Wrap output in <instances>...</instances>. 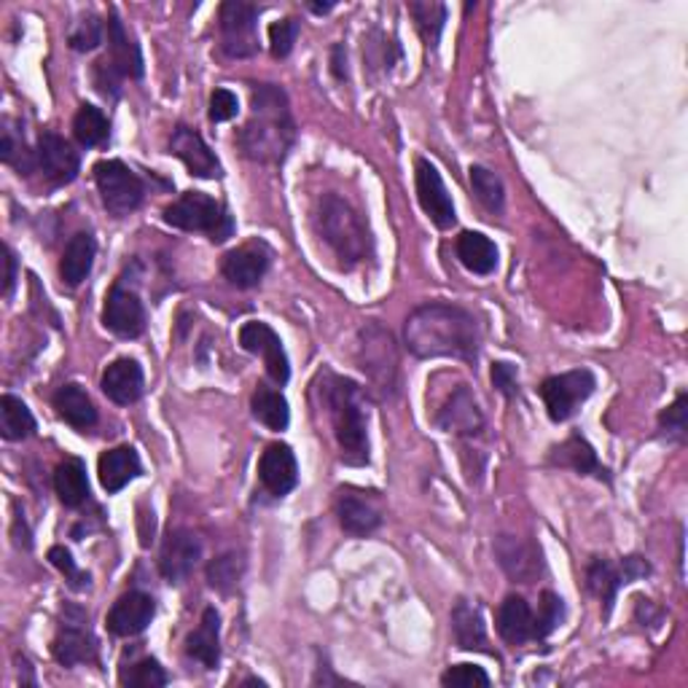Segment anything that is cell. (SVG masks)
<instances>
[{
    "label": "cell",
    "instance_id": "48",
    "mask_svg": "<svg viewBox=\"0 0 688 688\" xmlns=\"http://www.w3.org/2000/svg\"><path fill=\"white\" fill-rule=\"evenodd\" d=\"M237 110L240 103L234 92L215 89L213 95H210V121H229L237 116Z\"/></svg>",
    "mask_w": 688,
    "mask_h": 688
},
{
    "label": "cell",
    "instance_id": "46",
    "mask_svg": "<svg viewBox=\"0 0 688 688\" xmlns=\"http://www.w3.org/2000/svg\"><path fill=\"white\" fill-rule=\"evenodd\" d=\"M442 684L446 688H487L493 680L481 667L476 665H455L442 675Z\"/></svg>",
    "mask_w": 688,
    "mask_h": 688
},
{
    "label": "cell",
    "instance_id": "41",
    "mask_svg": "<svg viewBox=\"0 0 688 688\" xmlns=\"http://www.w3.org/2000/svg\"><path fill=\"white\" fill-rule=\"evenodd\" d=\"M119 680H121V686H129V688H159V686H167V680L170 678H167V673L157 659L146 656V659L135 661L129 669H121Z\"/></svg>",
    "mask_w": 688,
    "mask_h": 688
},
{
    "label": "cell",
    "instance_id": "28",
    "mask_svg": "<svg viewBox=\"0 0 688 688\" xmlns=\"http://www.w3.org/2000/svg\"><path fill=\"white\" fill-rule=\"evenodd\" d=\"M108 60L114 62L116 71L121 73L124 78H142V57H140V49L135 46L133 35L127 33L124 22L119 20L116 11L108 14Z\"/></svg>",
    "mask_w": 688,
    "mask_h": 688
},
{
    "label": "cell",
    "instance_id": "4",
    "mask_svg": "<svg viewBox=\"0 0 688 688\" xmlns=\"http://www.w3.org/2000/svg\"><path fill=\"white\" fill-rule=\"evenodd\" d=\"M315 229L326 245L337 253L345 269L363 264L371 256V234L350 202L339 194H324L315 208Z\"/></svg>",
    "mask_w": 688,
    "mask_h": 688
},
{
    "label": "cell",
    "instance_id": "44",
    "mask_svg": "<svg viewBox=\"0 0 688 688\" xmlns=\"http://www.w3.org/2000/svg\"><path fill=\"white\" fill-rule=\"evenodd\" d=\"M565 618V605L562 600L557 597L554 592H543L541 594V607H538L536 616V637H547L562 624Z\"/></svg>",
    "mask_w": 688,
    "mask_h": 688
},
{
    "label": "cell",
    "instance_id": "24",
    "mask_svg": "<svg viewBox=\"0 0 688 688\" xmlns=\"http://www.w3.org/2000/svg\"><path fill=\"white\" fill-rule=\"evenodd\" d=\"M495 624H498V635L504 637V643L514 648L525 646L527 641L536 637V616H532L527 600L519 597V594H508L500 603Z\"/></svg>",
    "mask_w": 688,
    "mask_h": 688
},
{
    "label": "cell",
    "instance_id": "23",
    "mask_svg": "<svg viewBox=\"0 0 688 688\" xmlns=\"http://www.w3.org/2000/svg\"><path fill=\"white\" fill-rule=\"evenodd\" d=\"M100 388L114 404L119 406L135 404V401H140L142 388H146L142 366L135 361V358H116L114 363L105 366Z\"/></svg>",
    "mask_w": 688,
    "mask_h": 688
},
{
    "label": "cell",
    "instance_id": "10",
    "mask_svg": "<svg viewBox=\"0 0 688 688\" xmlns=\"http://www.w3.org/2000/svg\"><path fill=\"white\" fill-rule=\"evenodd\" d=\"M52 654L62 667L92 665V661H97L95 632H92L89 616H86L82 607H67L65 611L57 637L52 643Z\"/></svg>",
    "mask_w": 688,
    "mask_h": 688
},
{
    "label": "cell",
    "instance_id": "3",
    "mask_svg": "<svg viewBox=\"0 0 688 688\" xmlns=\"http://www.w3.org/2000/svg\"><path fill=\"white\" fill-rule=\"evenodd\" d=\"M313 395L324 406L334 438L339 446V461L347 466L369 463V431H366V393L347 377L324 371L315 380Z\"/></svg>",
    "mask_w": 688,
    "mask_h": 688
},
{
    "label": "cell",
    "instance_id": "7",
    "mask_svg": "<svg viewBox=\"0 0 688 688\" xmlns=\"http://www.w3.org/2000/svg\"><path fill=\"white\" fill-rule=\"evenodd\" d=\"M95 181L100 200L114 215H129L142 204L146 186L119 159H103L95 165Z\"/></svg>",
    "mask_w": 688,
    "mask_h": 688
},
{
    "label": "cell",
    "instance_id": "51",
    "mask_svg": "<svg viewBox=\"0 0 688 688\" xmlns=\"http://www.w3.org/2000/svg\"><path fill=\"white\" fill-rule=\"evenodd\" d=\"M3 264H6V277H3V296H9L14 290L17 283V258L11 253L9 245H3Z\"/></svg>",
    "mask_w": 688,
    "mask_h": 688
},
{
    "label": "cell",
    "instance_id": "43",
    "mask_svg": "<svg viewBox=\"0 0 688 688\" xmlns=\"http://www.w3.org/2000/svg\"><path fill=\"white\" fill-rule=\"evenodd\" d=\"M299 30L301 24L288 17V20L275 22L269 28V49H272V57L275 60H285L290 52H294L296 39H299Z\"/></svg>",
    "mask_w": 688,
    "mask_h": 688
},
{
    "label": "cell",
    "instance_id": "15",
    "mask_svg": "<svg viewBox=\"0 0 688 688\" xmlns=\"http://www.w3.org/2000/svg\"><path fill=\"white\" fill-rule=\"evenodd\" d=\"M202 557V541L191 530H172L165 538L162 554H159V573L167 584H183L194 573Z\"/></svg>",
    "mask_w": 688,
    "mask_h": 688
},
{
    "label": "cell",
    "instance_id": "19",
    "mask_svg": "<svg viewBox=\"0 0 688 688\" xmlns=\"http://www.w3.org/2000/svg\"><path fill=\"white\" fill-rule=\"evenodd\" d=\"M170 154H176L178 159L186 165V170L191 176L204 178V181H213V178H221V162L213 151H210L208 142L202 140L200 133L189 127H176L172 129L170 138Z\"/></svg>",
    "mask_w": 688,
    "mask_h": 688
},
{
    "label": "cell",
    "instance_id": "26",
    "mask_svg": "<svg viewBox=\"0 0 688 688\" xmlns=\"http://www.w3.org/2000/svg\"><path fill=\"white\" fill-rule=\"evenodd\" d=\"M186 656L200 661L204 669H215L221 661V613L213 605L204 607L200 627L186 641Z\"/></svg>",
    "mask_w": 688,
    "mask_h": 688
},
{
    "label": "cell",
    "instance_id": "35",
    "mask_svg": "<svg viewBox=\"0 0 688 688\" xmlns=\"http://www.w3.org/2000/svg\"><path fill=\"white\" fill-rule=\"evenodd\" d=\"M35 431V417L30 412L28 404L17 395L6 393L0 399V436L6 442H22V438L33 436Z\"/></svg>",
    "mask_w": 688,
    "mask_h": 688
},
{
    "label": "cell",
    "instance_id": "9",
    "mask_svg": "<svg viewBox=\"0 0 688 688\" xmlns=\"http://www.w3.org/2000/svg\"><path fill=\"white\" fill-rule=\"evenodd\" d=\"M262 9L243 0H226L221 6V49L234 60L253 57L258 52L256 20Z\"/></svg>",
    "mask_w": 688,
    "mask_h": 688
},
{
    "label": "cell",
    "instance_id": "8",
    "mask_svg": "<svg viewBox=\"0 0 688 688\" xmlns=\"http://www.w3.org/2000/svg\"><path fill=\"white\" fill-rule=\"evenodd\" d=\"M594 388H597V380H594V374L589 369H573L565 371V374L543 380L541 399L547 404L549 417L554 423H568L589 395L594 393Z\"/></svg>",
    "mask_w": 688,
    "mask_h": 688
},
{
    "label": "cell",
    "instance_id": "20",
    "mask_svg": "<svg viewBox=\"0 0 688 688\" xmlns=\"http://www.w3.org/2000/svg\"><path fill=\"white\" fill-rule=\"evenodd\" d=\"M154 613H157V603H154L151 594L127 592L110 607L105 624L116 637H135L148 629V624L154 622Z\"/></svg>",
    "mask_w": 688,
    "mask_h": 688
},
{
    "label": "cell",
    "instance_id": "49",
    "mask_svg": "<svg viewBox=\"0 0 688 688\" xmlns=\"http://www.w3.org/2000/svg\"><path fill=\"white\" fill-rule=\"evenodd\" d=\"M121 78L124 76H121L119 71H116L114 62H110L108 57L100 60L95 65V84H97V89H100L105 97H119Z\"/></svg>",
    "mask_w": 688,
    "mask_h": 688
},
{
    "label": "cell",
    "instance_id": "53",
    "mask_svg": "<svg viewBox=\"0 0 688 688\" xmlns=\"http://www.w3.org/2000/svg\"><path fill=\"white\" fill-rule=\"evenodd\" d=\"M307 6L315 11V14H326V11L334 9V3H324V6H320V3H307Z\"/></svg>",
    "mask_w": 688,
    "mask_h": 688
},
{
    "label": "cell",
    "instance_id": "11",
    "mask_svg": "<svg viewBox=\"0 0 688 688\" xmlns=\"http://www.w3.org/2000/svg\"><path fill=\"white\" fill-rule=\"evenodd\" d=\"M646 575H650V565L643 557H624L618 565H613L605 557H594L586 568V589L594 597L603 600L607 616L618 589L632 584L635 579H646Z\"/></svg>",
    "mask_w": 688,
    "mask_h": 688
},
{
    "label": "cell",
    "instance_id": "52",
    "mask_svg": "<svg viewBox=\"0 0 688 688\" xmlns=\"http://www.w3.org/2000/svg\"><path fill=\"white\" fill-rule=\"evenodd\" d=\"M331 71H334V76L339 78V82H345V78H347V54H345L342 46H334Z\"/></svg>",
    "mask_w": 688,
    "mask_h": 688
},
{
    "label": "cell",
    "instance_id": "12",
    "mask_svg": "<svg viewBox=\"0 0 688 688\" xmlns=\"http://www.w3.org/2000/svg\"><path fill=\"white\" fill-rule=\"evenodd\" d=\"M240 345H243V350L253 352V356L264 358L266 374H269V380L277 388H283L290 380V363L281 337L262 320H251V324L240 328Z\"/></svg>",
    "mask_w": 688,
    "mask_h": 688
},
{
    "label": "cell",
    "instance_id": "21",
    "mask_svg": "<svg viewBox=\"0 0 688 688\" xmlns=\"http://www.w3.org/2000/svg\"><path fill=\"white\" fill-rule=\"evenodd\" d=\"M272 253L264 243H247L223 256L221 272L234 288H256L269 269Z\"/></svg>",
    "mask_w": 688,
    "mask_h": 688
},
{
    "label": "cell",
    "instance_id": "33",
    "mask_svg": "<svg viewBox=\"0 0 688 688\" xmlns=\"http://www.w3.org/2000/svg\"><path fill=\"white\" fill-rule=\"evenodd\" d=\"M455 253L461 258V264L468 272H474V275L487 277L498 269V245L481 232H463L457 237Z\"/></svg>",
    "mask_w": 688,
    "mask_h": 688
},
{
    "label": "cell",
    "instance_id": "16",
    "mask_svg": "<svg viewBox=\"0 0 688 688\" xmlns=\"http://www.w3.org/2000/svg\"><path fill=\"white\" fill-rule=\"evenodd\" d=\"M35 165L41 167V172L49 178V183L65 186L76 181L82 159H78L76 148L62 138V135L43 133L39 138V151H35Z\"/></svg>",
    "mask_w": 688,
    "mask_h": 688
},
{
    "label": "cell",
    "instance_id": "40",
    "mask_svg": "<svg viewBox=\"0 0 688 688\" xmlns=\"http://www.w3.org/2000/svg\"><path fill=\"white\" fill-rule=\"evenodd\" d=\"M409 14L417 22L420 35L431 49H436L442 30L446 22V6L444 3H409Z\"/></svg>",
    "mask_w": 688,
    "mask_h": 688
},
{
    "label": "cell",
    "instance_id": "25",
    "mask_svg": "<svg viewBox=\"0 0 688 688\" xmlns=\"http://www.w3.org/2000/svg\"><path fill=\"white\" fill-rule=\"evenodd\" d=\"M97 474H100V485L108 495L121 493L124 487L142 474L140 457L133 446H114V449L103 452L100 463H97Z\"/></svg>",
    "mask_w": 688,
    "mask_h": 688
},
{
    "label": "cell",
    "instance_id": "30",
    "mask_svg": "<svg viewBox=\"0 0 688 688\" xmlns=\"http://www.w3.org/2000/svg\"><path fill=\"white\" fill-rule=\"evenodd\" d=\"M452 635H455L457 648L485 650V654H489L485 618H481L479 607L470 605L468 600H457L455 607H452Z\"/></svg>",
    "mask_w": 688,
    "mask_h": 688
},
{
    "label": "cell",
    "instance_id": "1",
    "mask_svg": "<svg viewBox=\"0 0 688 688\" xmlns=\"http://www.w3.org/2000/svg\"><path fill=\"white\" fill-rule=\"evenodd\" d=\"M404 339L412 356L455 358L463 363L479 361L481 334L468 309L446 301H427L406 318Z\"/></svg>",
    "mask_w": 688,
    "mask_h": 688
},
{
    "label": "cell",
    "instance_id": "27",
    "mask_svg": "<svg viewBox=\"0 0 688 688\" xmlns=\"http://www.w3.org/2000/svg\"><path fill=\"white\" fill-rule=\"evenodd\" d=\"M95 256H97L95 237L86 232L73 234L71 243L65 245V253H62L60 262L62 283L71 285V288H78V285L89 277L92 266H95Z\"/></svg>",
    "mask_w": 688,
    "mask_h": 688
},
{
    "label": "cell",
    "instance_id": "34",
    "mask_svg": "<svg viewBox=\"0 0 688 688\" xmlns=\"http://www.w3.org/2000/svg\"><path fill=\"white\" fill-rule=\"evenodd\" d=\"M54 489H57L60 500L67 508H78L89 500V479H86V466L78 457L60 463L54 470Z\"/></svg>",
    "mask_w": 688,
    "mask_h": 688
},
{
    "label": "cell",
    "instance_id": "32",
    "mask_svg": "<svg viewBox=\"0 0 688 688\" xmlns=\"http://www.w3.org/2000/svg\"><path fill=\"white\" fill-rule=\"evenodd\" d=\"M551 463L562 468H573L579 476H597V479L611 481L607 468L600 466L597 452H594L592 444L581 436H570L568 442L554 446V452H551Z\"/></svg>",
    "mask_w": 688,
    "mask_h": 688
},
{
    "label": "cell",
    "instance_id": "45",
    "mask_svg": "<svg viewBox=\"0 0 688 688\" xmlns=\"http://www.w3.org/2000/svg\"><path fill=\"white\" fill-rule=\"evenodd\" d=\"M688 395L680 393L678 399H675L673 406H667L665 412H661L659 417V427L667 433V438H673V442H686V427H688Z\"/></svg>",
    "mask_w": 688,
    "mask_h": 688
},
{
    "label": "cell",
    "instance_id": "36",
    "mask_svg": "<svg viewBox=\"0 0 688 688\" xmlns=\"http://www.w3.org/2000/svg\"><path fill=\"white\" fill-rule=\"evenodd\" d=\"M251 409H253V417H256L262 425L269 427V431H285L290 423L288 401H285V395L281 393V390L258 385L251 399Z\"/></svg>",
    "mask_w": 688,
    "mask_h": 688
},
{
    "label": "cell",
    "instance_id": "38",
    "mask_svg": "<svg viewBox=\"0 0 688 688\" xmlns=\"http://www.w3.org/2000/svg\"><path fill=\"white\" fill-rule=\"evenodd\" d=\"M468 181H470V189H474L476 200L485 204L489 213H500V210H504L506 189H504V181H500L493 170H487V167H481V165H474L468 170Z\"/></svg>",
    "mask_w": 688,
    "mask_h": 688
},
{
    "label": "cell",
    "instance_id": "2",
    "mask_svg": "<svg viewBox=\"0 0 688 688\" xmlns=\"http://www.w3.org/2000/svg\"><path fill=\"white\" fill-rule=\"evenodd\" d=\"M253 116L237 133V146L251 162L281 165L296 142V124L288 108V95L275 84L253 89Z\"/></svg>",
    "mask_w": 688,
    "mask_h": 688
},
{
    "label": "cell",
    "instance_id": "14",
    "mask_svg": "<svg viewBox=\"0 0 688 688\" xmlns=\"http://www.w3.org/2000/svg\"><path fill=\"white\" fill-rule=\"evenodd\" d=\"M414 183H417V200L423 204L425 215L436 223L438 229H452L457 223L455 202L438 176V170L427 159L414 162Z\"/></svg>",
    "mask_w": 688,
    "mask_h": 688
},
{
    "label": "cell",
    "instance_id": "31",
    "mask_svg": "<svg viewBox=\"0 0 688 688\" xmlns=\"http://www.w3.org/2000/svg\"><path fill=\"white\" fill-rule=\"evenodd\" d=\"M54 409L76 431H89V427L97 425V409L92 404L89 393L76 382H67L54 393Z\"/></svg>",
    "mask_w": 688,
    "mask_h": 688
},
{
    "label": "cell",
    "instance_id": "13",
    "mask_svg": "<svg viewBox=\"0 0 688 688\" xmlns=\"http://www.w3.org/2000/svg\"><path fill=\"white\" fill-rule=\"evenodd\" d=\"M103 326L119 339H138L146 331V307L135 290L114 285L110 294L105 296L103 307Z\"/></svg>",
    "mask_w": 688,
    "mask_h": 688
},
{
    "label": "cell",
    "instance_id": "22",
    "mask_svg": "<svg viewBox=\"0 0 688 688\" xmlns=\"http://www.w3.org/2000/svg\"><path fill=\"white\" fill-rule=\"evenodd\" d=\"M436 425L446 433H457V436H476L485 427V414L476 404L474 393L466 385H461L438 409Z\"/></svg>",
    "mask_w": 688,
    "mask_h": 688
},
{
    "label": "cell",
    "instance_id": "47",
    "mask_svg": "<svg viewBox=\"0 0 688 688\" xmlns=\"http://www.w3.org/2000/svg\"><path fill=\"white\" fill-rule=\"evenodd\" d=\"M49 560H52V565L57 568L62 575H65L67 584H71L73 589H86V586H89V573H82V570H78L76 560H73V554L65 547H52V549H49Z\"/></svg>",
    "mask_w": 688,
    "mask_h": 688
},
{
    "label": "cell",
    "instance_id": "29",
    "mask_svg": "<svg viewBox=\"0 0 688 688\" xmlns=\"http://www.w3.org/2000/svg\"><path fill=\"white\" fill-rule=\"evenodd\" d=\"M337 517H339V525H342V530L358 538L371 536V532L382 525L380 508H374L369 500L356 493H339Z\"/></svg>",
    "mask_w": 688,
    "mask_h": 688
},
{
    "label": "cell",
    "instance_id": "37",
    "mask_svg": "<svg viewBox=\"0 0 688 688\" xmlns=\"http://www.w3.org/2000/svg\"><path fill=\"white\" fill-rule=\"evenodd\" d=\"M73 135H76V140L82 142L84 148L103 146V142H108L110 138L108 119H105V114L97 105L84 103L82 108H78L76 119H73Z\"/></svg>",
    "mask_w": 688,
    "mask_h": 688
},
{
    "label": "cell",
    "instance_id": "6",
    "mask_svg": "<svg viewBox=\"0 0 688 688\" xmlns=\"http://www.w3.org/2000/svg\"><path fill=\"white\" fill-rule=\"evenodd\" d=\"M165 223L181 229V232H202L213 243H226L234 234V219L221 202L202 191H186L165 210Z\"/></svg>",
    "mask_w": 688,
    "mask_h": 688
},
{
    "label": "cell",
    "instance_id": "18",
    "mask_svg": "<svg viewBox=\"0 0 688 688\" xmlns=\"http://www.w3.org/2000/svg\"><path fill=\"white\" fill-rule=\"evenodd\" d=\"M258 479L262 487L275 498L294 493L299 485V463L288 444H269L258 461Z\"/></svg>",
    "mask_w": 688,
    "mask_h": 688
},
{
    "label": "cell",
    "instance_id": "42",
    "mask_svg": "<svg viewBox=\"0 0 688 688\" xmlns=\"http://www.w3.org/2000/svg\"><path fill=\"white\" fill-rule=\"evenodd\" d=\"M67 43H71V49H76V52H95L103 43V22L97 20L95 14L82 17V20L73 24Z\"/></svg>",
    "mask_w": 688,
    "mask_h": 688
},
{
    "label": "cell",
    "instance_id": "5",
    "mask_svg": "<svg viewBox=\"0 0 688 688\" xmlns=\"http://www.w3.org/2000/svg\"><path fill=\"white\" fill-rule=\"evenodd\" d=\"M358 366L380 399L399 395V347L380 324H366L358 334Z\"/></svg>",
    "mask_w": 688,
    "mask_h": 688
},
{
    "label": "cell",
    "instance_id": "50",
    "mask_svg": "<svg viewBox=\"0 0 688 688\" xmlns=\"http://www.w3.org/2000/svg\"><path fill=\"white\" fill-rule=\"evenodd\" d=\"M493 385L500 395H506V399H514V395H517V390H519L517 366L506 363V361L493 363Z\"/></svg>",
    "mask_w": 688,
    "mask_h": 688
},
{
    "label": "cell",
    "instance_id": "17",
    "mask_svg": "<svg viewBox=\"0 0 688 688\" xmlns=\"http://www.w3.org/2000/svg\"><path fill=\"white\" fill-rule=\"evenodd\" d=\"M495 557L500 568L517 584H532L541 575V549L519 536H500L495 541Z\"/></svg>",
    "mask_w": 688,
    "mask_h": 688
},
{
    "label": "cell",
    "instance_id": "39",
    "mask_svg": "<svg viewBox=\"0 0 688 688\" xmlns=\"http://www.w3.org/2000/svg\"><path fill=\"white\" fill-rule=\"evenodd\" d=\"M245 573V557L240 551H226V554L215 557L208 565V584L219 592H232L240 584Z\"/></svg>",
    "mask_w": 688,
    "mask_h": 688
}]
</instances>
